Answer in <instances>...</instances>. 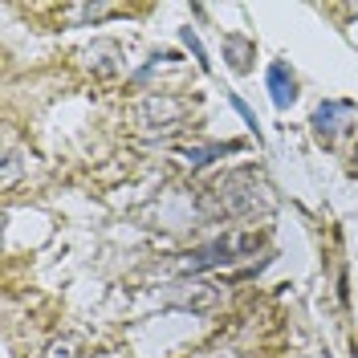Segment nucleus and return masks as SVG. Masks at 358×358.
Returning a JSON list of instances; mask_svg holds the SVG:
<instances>
[{
    "label": "nucleus",
    "instance_id": "13",
    "mask_svg": "<svg viewBox=\"0 0 358 358\" xmlns=\"http://www.w3.org/2000/svg\"><path fill=\"white\" fill-rule=\"evenodd\" d=\"M355 167H358V143H355Z\"/></svg>",
    "mask_w": 358,
    "mask_h": 358
},
{
    "label": "nucleus",
    "instance_id": "11",
    "mask_svg": "<svg viewBox=\"0 0 358 358\" xmlns=\"http://www.w3.org/2000/svg\"><path fill=\"white\" fill-rule=\"evenodd\" d=\"M45 358H78V338L66 334V338H53L45 346Z\"/></svg>",
    "mask_w": 358,
    "mask_h": 358
},
{
    "label": "nucleus",
    "instance_id": "7",
    "mask_svg": "<svg viewBox=\"0 0 358 358\" xmlns=\"http://www.w3.org/2000/svg\"><path fill=\"white\" fill-rule=\"evenodd\" d=\"M118 13L122 8H114V4H73V8L62 13V21L73 24V29H90V24H102L110 17H118Z\"/></svg>",
    "mask_w": 358,
    "mask_h": 358
},
{
    "label": "nucleus",
    "instance_id": "2",
    "mask_svg": "<svg viewBox=\"0 0 358 358\" xmlns=\"http://www.w3.org/2000/svg\"><path fill=\"white\" fill-rule=\"evenodd\" d=\"M208 200L216 216H252L257 208L268 203V187L252 167H241V171H228L224 179H216Z\"/></svg>",
    "mask_w": 358,
    "mask_h": 358
},
{
    "label": "nucleus",
    "instance_id": "6",
    "mask_svg": "<svg viewBox=\"0 0 358 358\" xmlns=\"http://www.w3.org/2000/svg\"><path fill=\"white\" fill-rule=\"evenodd\" d=\"M220 49H224V62L236 78L252 73V62H257V41L245 37V33H224L220 37Z\"/></svg>",
    "mask_w": 358,
    "mask_h": 358
},
{
    "label": "nucleus",
    "instance_id": "5",
    "mask_svg": "<svg viewBox=\"0 0 358 358\" xmlns=\"http://www.w3.org/2000/svg\"><path fill=\"white\" fill-rule=\"evenodd\" d=\"M265 86H268V98H273L277 110H289L293 102H297V73H293L289 62H268Z\"/></svg>",
    "mask_w": 358,
    "mask_h": 358
},
{
    "label": "nucleus",
    "instance_id": "3",
    "mask_svg": "<svg viewBox=\"0 0 358 358\" xmlns=\"http://www.w3.org/2000/svg\"><path fill=\"white\" fill-rule=\"evenodd\" d=\"M187 118V102L176 94H147L138 106H134V122L143 131H171Z\"/></svg>",
    "mask_w": 358,
    "mask_h": 358
},
{
    "label": "nucleus",
    "instance_id": "12",
    "mask_svg": "<svg viewBox=\"0 0 358 358\" xmlns=\"http://www.w3.org/2000/svg\"><path fill=\"white\" fill-rule=\"evenodd\" d=\"M17 171H21V163H17V155L8 151V159H4V183H13L17 179Z\"/></svg>",
    "mask_w": 358,
    "mask_h": 358
},
{
    "label": "nucleus",
    "instance_id": "4",
    "mask_svg": "<svg viewBox=\"0 0 358 358\" xmlns=\"http://www.w3.org/2000/svg\"><path fill=\"white\" fill-rule=\"evenodd\" d=\"M350 122H355V102L350 98H322L310 114V127L322 143H334L342 131H350Z\"/></svg>",
    "mask_w": 358,
    "mask_h": 358
},
{
    "label": "nucleus",
    "instance_id": "14",
    "mask_svg": "<svg viewBox=\"0 0 358 358\" xmlns=\"http://www.w3.org/2000/svg\"><path fill=\"white\" fill-rule=\"evenodd\" d=\"M355 358H358V346H355Z\"/></svg>",
    "mask_w": 358,
    "mask_h": 358
},
{
    "label": "nucleus",
    "instance_id": "10",
    "mask_svg": "<svg viewBox=\"0 0 358 358\" xmlns=\"http://www.w3.org/2000/svg\"><path fill=\"white\" fill-rule=\"evenodd\" d=\"M228 106H232V110L241 114V118H245V127L252 134H257V143H261V138H265V134H261V118H257V114H252V106H248L245 98H241V94H228Z\"/></svg>",
    "mask_w": 358,
    "mask_h": 358
},
{
    "label": "nucleus",
    "instance_id": "8",
    "mask_svg": "<svg viewBox=\"0 0 358 358\" xmlns=\"http://www.w3.org/2000/svg\"><path fill=\"white\" fill-rule=\"evenodd\" d=\"M232 151H241V143H208V147H183L179 155H183V167H192V171H203L208 163H216V159L232 155Z\"/></svg>",
    "mask_w": 358,
    "mask_h": 358
},
{
    "label": "nucleus",
    "instance_id": "9",
    "mask_svg": "<svg viewBox=\"0 0 358 358\" xmlns=\"http://www.w3.org/2000/svg\"><path fill=\"white\" fill-rule=\"evenodd\" d=\"M179 41H183V49H187V53L196 57V66H200L203 73H212V62H208V49H203L200 33H196L192 24H183V29H179Z\"/></svg>",
    "mask_w": 358,
    "mask_h": 358
},
{
    "label": "nucleus",
    "instance_id": "1",
    "mask_svg": "<svg viewBox=\"0 0 358 358\" xmlns=\"http://www.w3.org/2000/svg\"><path fill=\"white\" fill-rule=\"evenodd\" d=\"M261 245H265V232H257V228H248V232H220V236L187 248L179 257V277H200V273H212V268H228V265H236L241 257H252Z\"/></svg>",
    "mask_w": 358,
    "mask_h": 358
}]
</instances>
